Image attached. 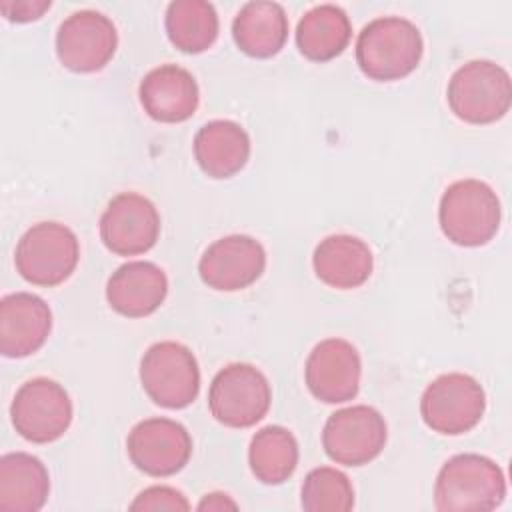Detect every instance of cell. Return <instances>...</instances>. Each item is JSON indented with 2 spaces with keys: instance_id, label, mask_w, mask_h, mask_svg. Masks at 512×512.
Segmentation results:
<instances>
[{
  "instance_id": "6da1fadb",
  "label": "cell",
  "mask_w": 512,
  "mask_h": 512,
  "mask_svg": "<svg viewBox=\"0 0 512 512\" xmlns=\"http://www.w3.org/2000/svg\"><path fill=\"white\" fill-rule=\"evenodd\" d=\"M422 52L424 42L420 30L402 16L370 20L356 40L358 68L376 82H392L408 76L420 64Z\"/></svg>"
},
{
  "instance_id": "4316f807",
  "label": "cell",
  "mask_w": 512,
  "mask_h": 512,
  "mask_svg": "<svg viewBox=\"0 0 512 512\" xmlns=\"http://www.w3.org/2000/svg\"><path fill=\"white\" fill-rule=\"evenodd\" d=\"M134 512H150V510H190V502L186 496L172 486H150L142 490L130 504Z\"/></svg>"
},
{
  "instance_id": "52a82bcc",
  "label": "cell",
  "mask_w": 512,
  "mask_h": 512,
  "mask_svg": "<svg viewBox=\"0 0 512 512\" xmlns=\"http://www.w3.org/2000/svg\"><path fill=\"white\" fill-rule=\"evenodd\" d=\"M140 382L154 404L168 410L186 408L200 392L196 356L180 342H156L140 360Z\"/></svg>"
},
{
  "instance_id": "83f0119b",
  "label": "cell",
  "mask_w": 512,
  "mask_h": 512,
  "mask_svg": "<svg viewBox=\"0 0 512 512\" xmlns=\"http://www.w3.org/2000/svg\"><path fill=\"white\" fill-rule=\"evenodd\" d=\"M50 6V0H2L0 12L10 22H32L38 20Z\"/></svg>"
},
{
  "instance_id": "d4e9b609",
  "label": "cell",
  "mask_w": 512,
  "mask_h": 512,
  "mask_svg": "<svg viewBox=\"0 0 512 512\" xmlns=\"http://www.w3.org/2000/svg\"><path fill=\"white\" fill-rule=\"evenodd\" d=\"M168 40L186 54L208 50L218 38V14L206 0H176L166 8L164 18Z\"/></svg>"
},
{
  "instance_id": "7402d4cb",
  "label": "cell",
  "mask_w": 512,
  "mask_h": 512,
  "mask_svg": "<svg viewBox=\"0 0 512 512\" xmlns=\"http://www.w3.org/2000/svg\"><path fill=\"white\" fill-rule=\"evenodd\" d=\"M50 494V476L40 458L8 452L0 458V510L38 512Z\"/></svg>"
},
{
  "instance_id": "9c48e42d",
  "label": "cell",
  "mask_w": 512,
  "mask_h": 512,
  "mask_svg": "<svg viewBox=\"0 0 512 512\" xmlns=\"http://www.w3.org/2000/svg\"><path fill=\"white\" fill-rule=\"evenodd\" d=\"M72 416V400L64 386L44 376L24 382L10 404L14 430L34 444H48L62 438L72 424Z\"/></svg>"
},
{
  "instance_id": "5b68a950",
  "label": "cell",
  "mask_w": 512,
  "mask_h": 512,
  "mask_svg": "<svg viewBox=\"0 0 512 512\" xmlns=\"http://www.w3.org/2000/svg\"><path fill=\"white\" fill-rule=\"evenodd\" d=\"M80 260L76 234L60 222H38L18 240L14 264L18 274L34 284L52 288L72 276Z\"/></svg>"
},
{
  "instance_id": "7c38bea8",
  "label": "cell",
  "mask_w": 512,
  "mask_h": 512,
  "mask_svg": "<svg viewBox=\"0 0 512 512\" xmlns=\"http://www.w3.org/2000/svg\"><path fill=\"white\" fill-rule=\"evenodd\" d=\"M132 464L154 478L180 472L192 456L188 430L170 418H146L138 422L126 438Z\"/></svg>"
},
{
  "instance_id": "277c9868",
  "label": "cell",
  "mask_w": 512,
  "mask_h": 512,
  "mask_svg": "<svg viewBox=\"0 0 512 512\" xmlns=\"http://www.w3.org/2000/svg\"><path fill=\"white\" fill-rule=\"evenodd\" d=\"M446 100L456 118L468 124H492L510 110L512 82L500 64L470 60L452 74Z\"/></svg>"
},
{
  "instance_id": "ba28073f",
  "label": "cell",
  "mask_w": 512,
  "mask_h": 512,
  "mask_svg": "<svg viewBox=\"0 0 512 512\" xmlns=\"http://www.w3.org/2000/svg\"><path fill=\"white\" fill-rule=\"evenodd\" d=\"M486 394L480 382L462 372H448L434 378L420 398L424 424L444 436L470 432L484 416Z\"/></svg>"
},
{
  "instance_id": "5bb4252c",
  "label": "cell",
  "mask_w": 512,
  "mask_h": 512,
  "mask_svg": "<svg viewBox=\"0 0 512 512\" xmlns=\"http://www.w3.org/2000/svg\"><path fill=\"white\" fill-rule=\"evenodd\" d=\"M266 268L264 246L246 234L214 240L198 262L202 282L218 292H236L254 284Z\"/></svg>"
},
{
  "instance_id": "e0dca14e",
  "label": "cell",
  "mask_w": 512,
  "mask_h": 512,
  "mask_svg": "<svg viewBox=\"0 0 512 512\" xmlns=\"http://www.w3.org/2000/svg\"><path fill=\"white\" fill-rule=\"evenodd\" d=\"M144 112L164 124L188 120L200 102V90L194 76L178 64H160L152 68L138 88Z\"/></svg>"
},
{
  "instance_id": "8fae6325",
  "label": "cell",
  "mask_w": 512,
  "mask_h": 512,
  "mask_svg": "<svg viewBox=\"0 0 512 512\" xmlns=\"http://www.w3.org/2000/svg\"><path fill=\"white\" fill-rule=\"evenodd\" d=\"M118 48L114 22L96 10L72 12L56 32V54L64 68L88 74L102 70Z\"/></svg>"
},
{
  "instance_id": "603a6c76",
  "label": "cell",
  "mask_w": 512,
  "mask_h": 512,
  "mask_svg": "<svg viewBox=\"0 0 512 512\" xmlns=\"http://www.w3.org/2000/svg\"><path fill=\"white\" fill-rule=\"evenodd\" d=\"M352 38L348 14L336 4L310 8L296 26V46L312 62H328L340 56Z\"/></svg>"
},
{
  "instance_id": "8992f818",
  "label": "cell",
  "mask_w": 512,
  "mask_h": 512,
  "mask_svg": "<svg viewBox=\"0 0 512 512\" xmlns=\"http://www.w3.org/2000/svg\"><path fill=\"white\" fill-rule=\"evenodd\" d=\"M272 390L262 370L248 362H232L216 372L208 388L210 414L228 428H250L270 408Z\"/></svg>"
},
{
  "instance_id": "9a60e30c",
  "label": "cell",
  "mask_w": 512,
  "mask_h": 512,
  "mask_svg": "<svg viewBox=\"0 0 512 512\" xmlns=\"http://www.w3.org/2000/svg\"><path fill=\"white\" fill-rule=\"evenodd\" d=\"M362 360L344 338L318 342L306 358L304 378L310 394L326 404H342L358 394Z\"/></svg>"
},
{
  "instance_id": "cb8c5ba5",
  "label": "cell",
  "mask_w": 512,
  "mask_h": 512,
  "mask_svg": "<svg viewBox=\"0 0 512 512\" xmlns=\"http://www.w3.org/2000/svg\"><path fill=\"white\" fill-rule=\"evenodd\" d=\"M248 464L256 480L268 486L286 482L298 466V442L284 426L260 428L248 448Z\"/></svg>"
},
{
  "instance_id": "44dd1931",
  "label": "cell",
  "mask_w": 512,
  "mask_h": 512,
  "mask_svg": "<svg viewBox=\"0 0 512 512\" xmlns=\"http://www.w3.org/2000/svg\"><path fill=\"white\" fill-rule=\"evenodd\" d=\"M232 38L246 56H276L288 38L286 10L278 2H246L232 20Z\"/></svg>"
},
{
  "instance_id": "ac0fdd59",
  "label": "cell",
  "mask_w": 512,
  "mask_h": 512,
  "mask_svg": "<svg viewBox=\"0 0 512 512\" xmlns=\"http://www.w3.org/2000/svg\"><path fill=\"white\" fill-rule=\"evenodd\" d=\"M168 294V278L154 262L134 260L112 272L106 284V300L114 312L126 318H144L160 308Z\"/></svg>"
},
{
  "instance_id": "2e32d148",
  "label": "cell",
  "mask_w": 512,
  "mask_h": 512,
  "mask_svg": "<svg viewBox=\"0 0 512 512\" xmlns=\"http://www.w3.org/2000/svg\"><path fill=\"white\" fill-rule=\"evenodd\" d=\"M52 330L48 304L30 292L6 294L0 300V352L6 358H26L38 352Z\"/></svg>"
},
{
  "instance_id": "f1b7e54d",
  "label": "cell",
  "mask_w": 512,
  "mask_h": 512,
  "mask_svg": "<svg viewBox=\"0 0 512 512\" xmlns=\"http://www.w3.org/2000/svg\"><path fill=\"white\" fill-rule=\"evenodd\" d=\"M238 504L224 492H212V494H206L200 502H198V510H236Z\"/></svg>"
},
{
  "instance_id": "7a4b0ae2",
  "label": "cell",
  "mask_w": 512,
  "mask_h": 512,
  "mask_svg": "<svg viewBox=\"0 0 512 512\" xmlns=\"http://www.w3.org/2000/svg\"><path fill=\"white\" fill-rule=\"evenodd\" d=\"M500 220V200L492 186L482 180H456L440 198V230L456 246L476 248L488 244L496 236Z\"/></svg>"
},
{
  "instance_id": "d6986e66",
  "label": "cell",
  "mask_w": 512,
  "mask_h": 512,
  "mask_svg": "<svg viewBox=\"0 0 512 512\" xmlns=\"http://www.w3.org/2000/svg\"><path fill=\"white\" fill-rule=\"evenodd\" d=\"M312 266L326 286L352 290L370 278L374 256L364 240L350 234H332L314 248Z\"/></svg>"
},
{
  "instance_id": "30bf717a",
  "label": "cell",
  "mask_w": 512,
  "mask_h": 512,
  "mask_svg": "<svg viewBox=\"0 0 512 512\" xmlns=\"http://www.w3.org/2000/svg\"><path fill=\"white\" fill-rule=\"evenodd\" d=\"M384 416L366 404L348 406L328 416L322 430L326 456L342 466H364L386 446Z\"/></svg>"
},
{
  "instance_id": "ffe728a7",
  "label": "cell",
  "mask_w": 512,
  "mask_h": 512,
  "mask_svg": "<svg viewBox=\"0 0 512 512\" xmlns=\"http://www.w3.org/2000/svg\"><path fill=\"white\" fill-rule=\"evenodd\" d=\"M194 158L206 176L232 178L250 158V136L234 120H212L194 136Z\"/></svg>"
},
{
  "instance_id": "3957f363",
  "label": "cell",
  "mask_w": 512,
  "mask_h": 512,
  "mask_svg": "<svg viewBox=\"0 0 512 512\" xmlns=\"http://www.w3.org/2000/svg\"><path fill=\"white\" fill-rule=\"evenodd\" d=\"M506 498L502 468L480 454H456L448 458L434 484V506L452 510H494Z\"/></svg>"
},
{
  "instance_id": "4fadbf2b",
  "label": "cell",
  "mask_w": 512,
  "mask_h": 512,
  "mask_svg": "<svg viewBox=\"0 0 512 512\" xmlns=\"http://www.w3.org/2000/svg\"><path fill=\"white\" fill-rule=\"evenodd\" d=\"M160 236V214L142 194H116L100 216V240L118 256L148 252Z\"/></svg>"
},
{
  "instance_id": "484cf974",
  "label": "cell",
  "mask_w": 512,
  "mask_h": 512,
  "mask_svg": "<svg viewBox=\"0 0 512 512\" xmlns=\"http://www.w3.org/2000/svg\"><path fill=\"white\" fill-rule=\"evenodd\" d=\"M300 502L308 512H348L354 506V488L344 472L318 466L306 474Z\"/></svg>"
}]
</instances>
